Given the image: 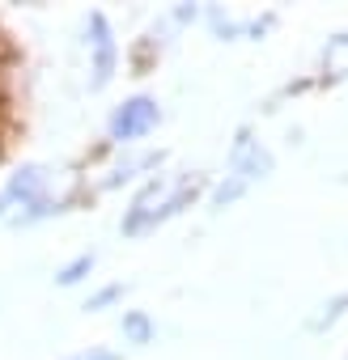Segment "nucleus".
Listing matches in <instances>:
<instances>
[{"instance_id": "obj_1", "label": "nucleus", "mask_w": 348, "mask_h": 360, "mask_svg": "<svg viewBox=\"0 0 348 360\" xmlns=\"http://www.w3.org/2000/svg\"><path fill=\"white\" fill-rule=\"evenodd\" d=\"M272 169H276V153L268 148V140H263L251 123H242V127L234 131V140H230V153H225V169H221V178H213L209 208H217V212L234 208L255 183L272 178Z\"/></svg>"}, {"instance_id": "obj_2", "label": "nucleus", "mask_w": 348, "mask_h": 360, "mask_svg": "<svg viewBox=\"0 0 348 360\" xmlns=\"http://www.w3.org/2000/svg\"><path fill=\"white\" fill-rule=\"evenodd\" d=\"M161 119H166V110H161L157 94L136 89V94H123V98L106 110L102 136H106L119 153H123V148H140V144L161 127Z\"/></svg>"}, {"instance_id": "obj_3", "label": "nucleus", "mask_w": 348, "mask_h": 360, "mask_svg": "<svg viewBox=\"0 0 348 360\" xmlns=\"http://www.w3.org/2000/svg\"><path fill=\"white\" fill-rule=\"evenodd\" d=\"M123 64V47H119V30L111 22V13L89 9L85 13V85L89 94L111 89V81L119 77Z\"/></svg>"}, {"instance_id": "obj_4", "label": "nucleus", "mask_w": 348, "mask_h": 360, "mask_svg": "<svg viewBox=\"0 0 348 360\" xmlns=\"http://www.w3.org/2000/svg\"><path fill=\"white\" fill-rule=\"evenodd\" d=\"M170 187H174V169H161L153 178H144V183L132 191L123 217H119V233L123 238H149L161 229V208L170 200Z\"/></svg>"}, {"instance_id": "obj_5", "label": "nucleus", "mask_w": 348, "mask_h": 360, "mask_svg": "<svg viewBox=\"0 0 348 360\" xmlns=\"http://www.w3.org/2000/svg\"><path fill=\"white\" fill-rule=\"evenodd\" d=\"M161 165H166V148H149V144L123 148V153H115L102 165V174L89 183V191L94 195H106V191H119V187H140L144 178L161 174Z\"/></svg>"}, {"instance_id": "obj_6", "label": "nucleus", "mask_w": 348, "mask_h": 360, "mask_svg": "<svg viewBox=\"0 0 348 360\" xmlns=\"http://www.w3.org/2000/svg\"><path fill=\"white\" fill-rule=\"evenodd\" d=\"M51 191H56V169H51L47 161H18V165H9L5 183H0V195L9 200L13 212L39 204V200L51 195Z\"/></svg>"}, {"instance_id": "obj_7", "label": "nucleus", "mask_w": 348, "mask_h": 360, "mask_svg": "<svg viewBox=\"0 0 348 360\" xmlns=\"http://www.w3.org/2000/svg\"><path fill=\"white\" fill-rule=\"evenodd\" d=\"M170 34H179V30H174V26L161 18L153 30H144L140 39H132V47L123 51L132 77H149V72H157V64H161V56H166V47H170Z\"/></svg>"}, {"instance_id": "obj_8", "label": "nucleus", "mask_w": 348, "mask_h": 360, "mask_svg": "<svg viewBox=\"0 0 348 360\" xmlns=\"http://www.w3.org/2000/svg\"><path fill=\"white\" fill-rule=\"evenodd\" d=\"M318 89H335L348 81V30L327 34V43L318 47V68H314Z\"/></svg>"}, {"instance_id": "obj_9", "label": "nucleus", "mask_w": 348, "mask_h": 360, "mask_svg": "<svg viewBox=\"0 0 348 360\" xmlns=\"http://www.w3.org/2000/svg\"><path fill=\"white\" fill-rule=\"evenodd\" d=\"M119 339L128 347H149L157 343V318L149 309H123L119 314Z\"/></svg>"}, {"instance_id": "obj_10", "label": "nucleus", "mask_w": 348, "mask_h": 360, "mask_svg": "<svg viewBox=\"0 0 348 360\" xmlns=\"http://www.w3.org/2000/svg\"><path fill=\"white\" fill-rule=\"evenodd\" d=\"M348 318V288H340V292H331L327 301H318L314 305V314L306 318V330L310 335H327L335 322H344Z\"/></svg>"}, {"instance_id": "obj_11", "label": "nucleus", "mask_w": 348, "mask_h": 360, "mask_svg": "<svg viewBox=\"0 0 348 360\" xmlns=\"http://www.w3.org/2000/svg\"><path fill=\"white\" fill-rule=\"evenodd\" d=\"M94 267H98V255L94 250H77L73 259H64L56 267V288H81L94 276Z\"/></svg>"}, {"instance_id": "obj_12", "label": "nucleus", "mask_w": 348, "mask_h": 360, "mask_svg": "<svg viewBox=\"0 0 348 360\" xmlns=\"http://www.w3.org/2000/svg\"><path fill=\"white\" fill-rule=\"evenodd\" d=\"M123 297H128V280H106V284H98V288H89V297H85V314H102V309H119L123 305Z\"/></svg>"}, {"instance_id": "obj_13", "label": "nucleus", "mask_w": 348, "mask_h": 360, "mask_svg": "<svg viewBox=\"0 0 348 360\" xmlns=\"http://www.w3.org/2000/svg\"><path fill=\"white\" fill-rule=\"evenodd\" d=\"M174 30H187V26H196V22H204V5H192V0H179V5H170L166 13H161Z\"/></svg>"}, {"instance_id": "obj_14", "label": "nucleus", "mask_w": 348, "mask_h": 360, "mask_svg": "<svg viewBox=\"0 0 348 360\" xmlns=\"http://www.w3.org/2000/svg\"><path fill=\"white\" fill-rule=\"evenodd\" d=\"M60 360H123V352L111 347V343H81V347H73V352L60 356Z\"/></svg>"}, {"instance_id": "obj_15", "label": "nucleus", "mask_w": 348, "mask_h": 360, "mask_svg": "<svg viewBox=\"0 0 348 360\" xmlns=\"http://www.w3.org/2000/svg\"><path fill=\"white\" fill-rule=\"evenodd\" d=\"M310 89H318V81H314V72H302V77H293V81H285L276 98H302V94H310Z\"/></svg>"}, {"instance_id": "obj_16", "label": "nucleus", "mask_w": 348, "mask_h": 360, "mask_svg": "<svg viewBox=\"0 0 348 360\" xmlns=\"http://www.w3.org/2000/svg\"><path fill=\"white\" fill-rule=\"evenodd\" d=\"M13 127H18L13 119H0V174H5V165H9V144H13L9 136H13Z\"/></svg>"}, {"instance_id": "obj_17", "label": "nucleus", "mask_w": 348, "mask_h": 360, "mask_svg": "<svg viewBox=\"0 0 348 360\" xmlns=\"http://www.w3.org/2000/svg\"><path fill=\"white\" fill-rule=\"evenodd\" d=\"M9 217H13V208H9V200H5V195H0V221L9 225Z\"/></svg>"}, {"instance_id": "obj_18", "label": "nucleus", "mask_w": 348, "mask_h": 360, "mask_svg": "<svg viewBox=\"0 0 348 360\" xmlns=\"http://www.w3.org/2000/svg\"><path fill=\"white\" fill-rule=\"evenodd\" d=\"M0 34H5V26H0Z\"/></svg>"}, {"instance_id": "obj_19", "label": "nucleus", "mask_w": 348, "mask_h": 360, "mask_svg": "<svg viewBox=\"0 0 348 360\" xmlns=\"http://www.w3.org/2000/svg\"><path fill=\"white\" fill-rule=\"evenodd\" d=\"M344 360H348V356H344Z\"/></svg>"}]
</instances>
